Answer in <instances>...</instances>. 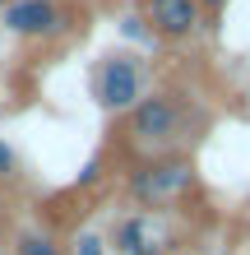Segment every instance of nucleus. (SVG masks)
Listing matches in <instances>:
<instances>
[{
    "label": "nucleus",
    "instance_id": "nucleus-1",
    "mask_svg": "<svg viewBox=\"0 0 250 255\" xmlns=\"http://www.w3.org/2000/svg\"><path fill=\"white\" fill-rule=\"evenodd\" d=\"M204 126V112H195L181 93H149L130 116H121L125 144L144 148L149 158L158 153H181L185 139H195L190 130Z\"/></svg>",
    "mask_w": 250,
    "mask_h": 255
},
{
    "label": "nucleus",
    "instance_id": "nucleus-2",
    "mask_svg": "<svg viewBox=\"0 0 250 255\" xmlns=\"http://www.w3.org/2000/svg\"><path fill=\"white\" fill-rule=\"evenodd\" d=\"M195 186H199V172H195V158L190 153L144 158V162H135V172L125 176V195H130V204H139V209H171Z\"/></svg>",
    "mask_w": 250,
    "mask_h": 255
},
{
    "label": "nucleus",
    "instance_id": "nucleus-3",
    "mask_svg": "<svg viewBox=\"0 0 250 255\" xmlns=\"http://www.w3.org/2000/svg\"><path fill=\"white\" fill-rule=\"evenodd\" d=\"M93 98L102 102V112L111 116H130L149 98V70L135 51H111L102 56V65L93 74Z\"/></svg>",
    "mask_w": 250,
    "mask_h": 255
},
{
    "label": "nucleus",
    "instance_id": "nucleus-4",
    "mask_svg": "<svg viewBox=\"0 0 250 255\" xmlns=\"http://www.w3.org/2000/svg\"><path fill=\"white\" fill-rule=\"evenodd\" d=\"M0 23H5V33L33 37V42H51V37L70 33V14L61 9V0H19V5H9L0 14Z\"/></svg>",
    "mask_w": 250,
    "mask_h": 255
},
{
    "label": "nucleus",
    "instance_id": "nucleus-5",
    "mask_svg": "<svg viewBox=\"0 0 250 255\" xmlns=\"http://www.w3.org/2000/svg\"><path fill=\"white\" fill-rule=\"evenodd\" d=\"M144 19H149V28L158 33V42H185L195 37L204 23V5L199 0H144Z\"/></svg>",
    "mask_w": 250,
    "mask_h": 255
},
{
    "label": "nucleus",
    "instance_id": "nucleus-6",
    "mask_svg": "<svg viewBox=\"0 0 250 255\" xmlns=\"http://www.w3.org/2000/svg\"><path fill=\"white\" fill-rule=\"evenodd\" d=\"M107 246H111L116 255H163V251H167L153 214H125V218H116Z\"/></svg>",
    "mask_w": 250,
    "mask_h": 255
},
{
    "label": "nucleus",
    "instance_id": "nucleus-7",
    "mask_svg": "<svg viewBox=\"0 0 250 255\" xmlns=\"http://www.w3.org/2000/svg\"><path fill=\"white\" fill-rule=\"evenodd\" d=\"M14 255H70V246L47 228H28L14 237Z\"/></svg>",
    "mask_w": 250,
    "mask_h": 255
},
{
    "label": "nucleus",
    "instance_id": "nucleus-8",
    "mask_svg": "<svg viewBox=\"0 0 250 255\" xmlns=\"http://www.w3.org/2000/svg\"><path fill=\"white\" fill-rule=\"evenodd\" d=\"M121 37L139 42V47H158V33L149 28V19H144V14H125V19H121Z\"/></svg>",
    "mask_w": 250,
    "mask_h": 255
},
{
    "label": "nucleus",
    "instance_id": "nucleus-9",
    "mask_svg": "<svg viewBox=\"0 0 250 255\" xmlns=\"http://www.w3.org/2000/svg\"><path fill=\"white\" fill-rule=\"evenodd\" d=\"M107 237H97V232H79L75 242H70V255H107Z\"/></svg>",
    "mask_w": 250,
    "mask_h": 255
},
{
    "label": "nucleus",
    "instance_id": "nucleus-10",
    "mask_svg": "<svg viewBox=\"0 0 250 255\" xmlns=\"http://www.w3.org/2000/svg\"><path fill=\"white\" fill-rule=\"evenodd\" d=\"M14 172H19V153H14V148L0 139V181H9Z\"/></svg>",
    "mask_w": 250,
    "mask_h": 255
},
{
    "label": "nucleus",
    "instance_id": "nucleus-11",
    "mask_svg": "<svg viewBox=\"0 0 250 255\" xmlns=\"http://www.w3.org/2000/svg\"><path fill=\"white\" fill-rule=\"evenodd\" d=\"M97 181H102V158H88L83 172H79V186L88 190V186H97Z\"/></svg>",
    "mask_w": 250,
    "mask_h": 255
},
{
    "label": "nucleus",
    "instance_id": "nucleus-12",
    "mask_svg": "<svg viewBox=\"0 0 250 255\" xmlns=\"http://www.w3.org/2000/svg\"><path fill=\"white\" fill-rule=\"evenodd\" d=\"M199 5H204V19H209V9H218L223 0H199Z\"/></svg>",
    "mask_w": 250,
    "mask_h": 255
},
{
    "label": "nucleus",
    "instance_id": "nucleus-13",
    "mask_svg": "<svg viewBox=\"0 0 250 255\" xmlns=\"http://www.w3.org/2000/svg\"><path fill=\"white\" fill-rule=\"evenodd\" d=\"M9 5H19V0H0V14H5V9H9Z\"/></svg>",
    "mask_w": 250,
    "mask_h": 255
}]
</instances>
